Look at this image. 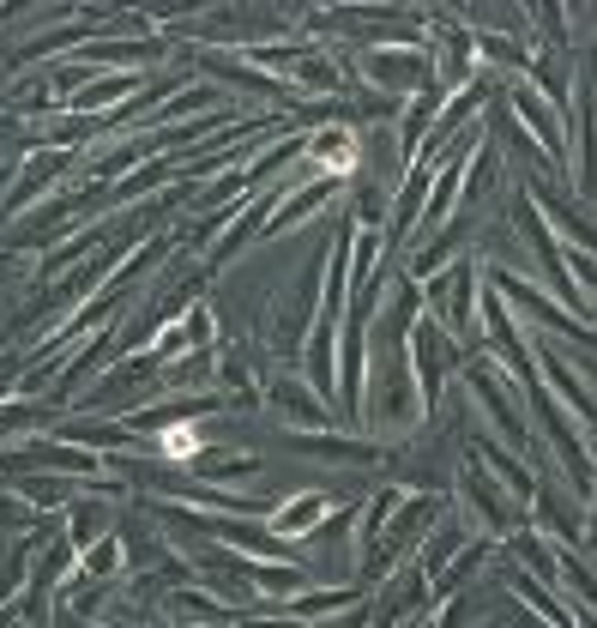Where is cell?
<instances>
[{"label": "cell", "mask_w": 597, "mask_h": 628, "mask_svg": "<svg viewBox=\"0 0 597 628\" xmlns=\"http://www.w3.org/2000/svg\"><path fill=\"white\" fill-rule=\"evenodd\" d=\"M278 411H284V418H320V411L308 406V392H296V381H278Z\"/></svg>", "instance_id": "6"}, {"label": "cell", "mask_w": 597, "mask_h": 628, "mask_svg": "<svg viewBox=\"0 0 597 628\" xmlns=\"http://www.w3.org/2000/svg\"><path fill=\"white\" fill-rule=\"evenodd\" d=\"M580 273H585V285H592V290H597V266H580Z\"/></svg>", "instance_id": "9"}, {"label": "cell", "mask_w": 597, "mask_h": 628, "mask_svg": "<svg viewBox=\"0 0 597 628\" xmlns=\"http://www.w3.org/2000/svg\"><path fill=\"white\" fill-rule=\"evenodd\" d=\"M423 55H368V73L375 78H387V85H416L423 78Z\"/></svg>", "instance_id": "3"}, {"label": "cell", "mask_w": 597, "mask_h": 628, "mask_svg": "<svg viewBox=\"0 0 597 628\" xmlns=\"http://www.w3.org/2000/svg\"><path fill=\"white\" fill-rule=\"evenodd\" d=\"M314 520H320V502H290V508H278V514H272V526H278L284 538H308V526H314Z\"/></svg>", "instance_id": "4"}, {"label": "cell", "mask_w": 597, "mask_h": 628, "mask_svg": "<svg viewBox=\"0 0 597 628\" xmlns=\"http://www.w3.org/2000/svg\"><path fill=\"white\" fill-rule=\"evenodd\" d=\"M368 623V611H356V616H338V623H326V628H363Z\"/></svg>", "instance_id": "8"}, {"label": "cell", "mask_w": 597, "mask_h": 628, "mask_svg": "<svg viewBox=\"0 0 597 628\" xmlns=\"http://www.w3.org/2000/svg\"><path fill=\"white\" fill-rule=\"evenodd\" d=\"M465 285H471L465 266H453V273H441V278L429 285V302H435L441 314H453L459 333H471V297H465Z\"/></svg>", "instance_id": "2"}, {"label": "cell", "mask_w": 597, "mask_h": 628, "mask_svg": "<svg viewBox=\"0 0 597 628\" xmlns=\"http://www.w3.org/2000/svg\"><path fill=\"white\" fill-rule=\"evenodd\" d=\"M471 387H477V399L495 411V418H501V430L525 447V418H520V406H513V392H507V375H501V369L477 363V369H471Z\"/></svg>", "instance_id": "1"}, {"label": "cell", "mask_w": 597, "mask_h": 628, "mask_svg": "<svg viewBox=\"0 0 597 628\" xmlns=\"http://www.w3.org/2000/svg\"><path fill=\"white\" fill-rule=\"evenodd\" d=\"M465 484H471V496H477V508L489 514V526H507V508H501V496L489 490V478H477V471H465Z\"/></svg>", "instance_id": "5"}, {"label": "cell", "mask_w": 597, "mask_h": 628, "mask_svg": "<svg viewBox=\"0 0 597 628\" xmlns=\"http://www.w3.org/2000/svg\"><path fill=\"white\" fill-rule=\"evenodd\" d=\"M103 568H115V544H103V550L92 556V575H103ZM92 575H85V580H92Z\"/></svg>", "instance_id": "7"}]
</instances>
